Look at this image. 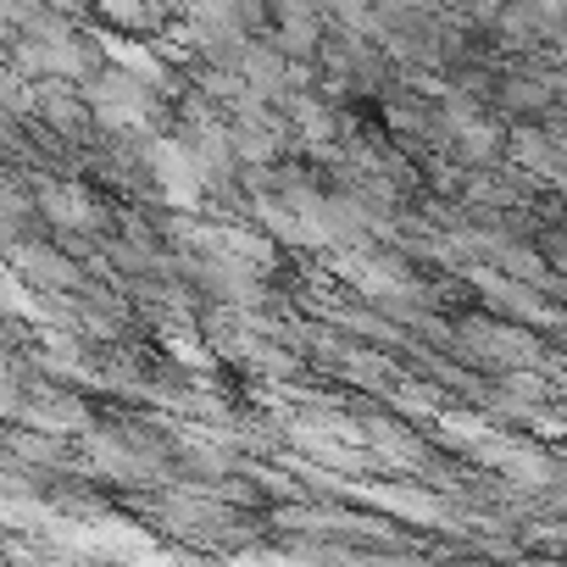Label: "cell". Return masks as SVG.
Wrapping results in <instances>:
<instances>
[{"mask_svg":"<svg viewBox=\"0 0 567 567\" xmlns=\"http://www.w3.org/2000/svg\"><path fill=\"white\" fill-rule=\"evenodd\" d=\"M145 162H151V184H156L173 206H195V200L206 195V173H200V162H195V151H189L184 140H156V145L145 151Z\"/></svg>","mask_w":567,"mask_h":567,"instance_id":"cell-1","label":"cell"},{"mask_svg":"<svg viewBox=\"0 0 567 567\" xmlns=\"http://www.w3.org/2000/svg\"><path fill=\"white\" fill-rule=\"evenodd\" d=\"M90 95H95V112H101L106 128H140V123H151V84L134 79V73H106Z\"/></svg>","mask_w":567,"mask_h":567,"instance_id":"cell-2","label":"cell"},{"mask_svg":"<svg viewBox=\"0 0 567 567\" xmlns=\"http://www.w3.org/2000/svg\"><path fill=\"white\" fill-rule=\"evenodd\" d=\"M278 12V51L284 56H312L323 34V0H272Z\"/></svg>","mask_w":567,"mask_h":567,"instance_id":"cell-3","label":"cell"},{"mask_svg":"<svg viewBox=\"0 0 567 567\" xmlns=\"http://www.w3.org/2000/svg\"><path fill=\"white\" fill-rule=\"evenodd\" d=\"M18 62L40 79H79L84 73V51L68 40V34H34L18 45Z\"/></svg>","mask_w":567,"mask_h":567,"instance_id":"cell-4","label":"cell"},{"mask_svg":"<svg viewBox=\"0 0 567 567\" xmlns=\"http://www.w3.org/2000/svg\"><path fill=\"white\" fill-rule=\"evenodd\" d=\"M40 206H45V217L62 223V228H95V223H101L95 200H90L84 189H73V184H45V189H40Z\"/></svg>","mask_w":567,"mask_h":567,"instance_id":"cell-5","label":"cell"},{"mask_svg":"<svg viewBox=\"0 0 567 567\" xmlns=\"http://www.w3.org/2000/svg\"><path fill=\"white\" fill-rule=\"evenodd\" d=\"M18 267L29 272V278H40V284H51V290H62V284H73V267L56 256V250H45V245H23L18 250Z\"/></svg>","mask_w":567,"mask_h":567,"instance_id":"cell-6","label":"cell"},{"mask_svg":"<svg viewBox=\"0 0 567 567\" xmlns=\"http://www.w3.org/2000/svg\"><path fill=\"white\" fill-rule=\"evenodd\" d=\"M106 51H112V62H123V73H134V79H145L151 90L162 84V62L145 51V45H128V40H106Z\"/></svg>","mask_w":567,"mask_h":567,"instance_id":"cell-7","label":"cell"},{"mask_svg":"<svg viewBox=\"0 0 567 567\" xmlns=\"http://www.w3.org/2000/svg\"><path fill=\"white\" fill-rule=\"evenodd\" d=\"M290 117H296V128H301V140H307L312 151H323V145L334 140V117H329L318 101H296V106H290Z\"/></svg>","mask_w":567,"mask_h":567,"instance_id":"cell-8","label":"cell"},{"mask_svg":"<svg viewBox=\"0 0 567 567\" xmlns=\"http://www.w3.org/2000/svg\"><path fill=\"white\" fill-rule=\"evenodd\" d=\"M40 112H45L56 128H79V123H84V106H79L73 95H62V90H40Z\"/></svg>","mask_w":567,"mask_h":567,"instance_id":"cell-9","label":"cell"},{"mask_svg":"<svg viewBox=\"0 0 567 567\" xmlns=\"http://www.w3.org/2000/svg\"><path fill=\"white\" fill-rule=\"evenodd\" d=\"M0 312H23V318H40V312H34V301H29V290H23V284H12V278H0Z\"/></svg>","mask_w":567,"mask_h":567,"instance_id":"cell-10","label":"cell"}]
</instances>
